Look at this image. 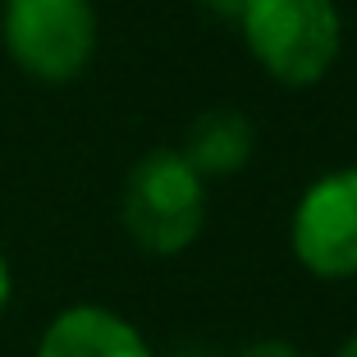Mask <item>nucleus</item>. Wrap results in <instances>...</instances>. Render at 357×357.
<instances>
[{"instance_id":"1","label":"nucleus","mask_w":357,"mask_h":357,"mask_svg":"<svg viewBox=\"0 0 357 357\" xmlns=\"http://www.w3.org/2000/svg\"><path fill=\"white\" fill-rule=\"evenodd\" d=\"M238 23L261 69L289 87L326 78L344 37L335 0H248Z\"/></svg>"},{"instance_id":"2","label":"nucleus","mask_w":357,"mask_h":357,"mask_svg":"<svg viewBox=\"0 0 357 357\" xmlns=\"http://www.w3.org/2000/svg\"><path fill=\"white\" fill-rule=\"evenodd\" d=\"M202 174L178 151H147L124 183V225L147 252H183L202 229Z\"/></svg>"},{"instance_id":"3","label":"nucleus","mask_w":357,"mask_h":357,"mask_svg":"<svg viewBox=\"0 0 357 357\" xmlns=\"http://www.w3.org/2000/svg\"><path fill=\"white\" fill-rule=\"evenodd\" d=\"M5 46L42 83H69L96 51L92 0H10Z\"/></svg>"},{"instance_id":"4","label":"nucleus","mask_w":357,"mask_h":357,"mask_svg":"<svg viewBox=\"0 0 357 357\" xmlns=\"http://www.w3.org/2000/svg\"><path fill=\"white\" fill-rule=\"evenodd\" d=\"M294 252L321 280L357 275V169L316 178L294 211Z\"/></svg>"},{"instance_id":"5","label":"nucleus","mask_w":357,"mask_h":357,"mask_svg":"<svg viewBox=\"0 0 357 357\" xmlns=\"http://www.w3.org/2000/svg\"><path fill=\"white\" fill-rule=\"evenodd\" d=\"M37 357H151L128 321L101 307H74L51 321Z\"/></svg>"},{"instance_id":"6","label":"nucleus","mask_w":357,"mask_h":357,"mask_svg":"<svg viewBox=\"0 0 357 357\" xmlns=\"http://www.w3.org/2000/svg\"><path fill=\"white\" fill-rule=\"evenodd\" d=\"M178 156L197 174H234L252 156V124L238 110H211L188 128V142Z\"/></svg>"},{"instance_id":"7","label":"nucleus","mask_w":357,"mask_h":357,"mask_svg":"<svg viewBox=\"0 0 357 357\" xmlns=\"http://www.w3.org/2000/svg\"><path fill=\"white\" fill-rule=\"evenodd\" d=\"M206 5L220 14V19H243V10H248V0H206Z\"/></svg>"},{"instance_id":"8","label":"nucleus","mask_w":357,"mask_h":357,"mask_svg":"<svg viewBox=\"0 0 357 357\" xmlns=\"http://www.w3.org/2000/svg\"><path fill=\"white\" fill-rule=\"evenodd\" d=\"M243 357H298L289 344H257V348H248Z\"/></svg>"},{"instance_id":"9","label":"nucleus","mask_w":357,"mask_h":357,"mask_svg":"<svg viewBox=\"0 0 357 357\" xmlns=\"http://www.w3.org/2000/svg\"><path fill=\"white\" fill-rule=\"evenodd\" d=\"M5 303H10V271L0 261V312H5Z\"/></svg>"},{"instance_id":"10","label":"nucleus","mask_w":357,"mask_h":357,"mask_svg":"<svg viewBox=\"0 0 357 357\" xmlns=\"http://www.w3.org/2000/svg\"><path fill=\"white\" fill-rule=\"evenodd\" d=\"M339 357H357V335H353V339H348V344H344V348H339Z\"/></svg>"},{"instance_id":"11","label":"nucleus","mask_w":357,"mask_h":357,"mask_svg":"<svg viewBox=\"0 0 357 357\" xmlns=\"http://www.w3.org/2000/svg\"><path fill=\"white\" fill-rule=\"evenodd\" d=\"M178 357H211V353H178Z\"/></svg>"}]
</instances>
